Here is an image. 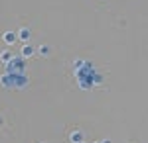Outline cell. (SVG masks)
<instances>
[{"label": "cell", "instance_id": "6da1fadb", "mask_svg": "<svg viewBox=\"0 0 148 143\" xmlns=\"http://www.w3.org/2000/svg\"><path fill=\"white\" fill-rule=\"evenodd\" d=\"M2 39H4L6 43L10 45V43H14V41H16L18 37H16V33H12V32H6V33H4V35H2Z\"/></svg>", "mask_w": 148, "mask_h": 143}, {"label": "cell", "instance_id": "7a4b0ae2", "mask_svg": "<svg viewBox=\"0 0 148 143\" xmlns=\"http://www.w3.org/2000/svg\"><path fill=\"white\" fill-rule=\"evenodd\" d=\"M30 35H32V33H30V30H28V28H22V30L18 32V35H16V37H20V39H24V41H28V39H30Z\"/></svg>", "mask_w": 148, "mask_h": 143}, {"label": "cell", "instance_id": "3957f363", "mask_svg": "<svg viewBox=\"0 0 148 143\" xmlns=\"http://www.w3.org/2000/svg\"><path fill=\"white\" fill-rule=\"evenodd\" d=\"M69 137H71V143H83V133L81 132H73Z\"/></svg>", "mask_w": 148, "mask_h": 143}, {"label": "cell", "instance_id": "277c9868", "mask_svg": "<svg viewBox=\"0 0 148 143\" xmlns=\"http://www.w3.org/2000/svg\"><path fill=\"white\" fill-rule=\"evenodd\" d=\"M22 55L24 57H32L34 55V47H32V45H24L22 47Z\"/></svg>", "mask_w": 148, "mask_h": 143}, {"label": "cell", "instance_id": "5b68a950", "mask_svg": "<svg viewBox=\"0 0 148 143\" xmlns=\"http://www.w3.org/2000/svg\"><path fill=\"white\" fill-rule=\"evenodd\" d=\"M0 57H2V61H4V63H10V61H12V53H10V51H4Z\"/></svg>", "mask_w": 148, "mask_h": 143}, {"label": "cell", "instance_id": "8992f818", "mask_svg": "<svg viewBox=\"0 0 148 143\" xmlns=\"http://www.w3.org/2000/svg\"><path fill=\"white\" fill-rule=\"evenodd\" d=\"M40 53H42L44 57L49 55V47H47V45H42V47H40Z\"/></svg>", "mask_w": 148, "mask_h": 143}, {"label": "cell", "instance_id": "52a82bcc", "mask_svg": "<svg viewBox=\"0 0 148 143\" xmlns=\"http://www.w3.org/2000/svg\"><path fill=\"white\" fill-rule=\"evenodd\" d=\"M0 123H2V118H0Z\"/></svg>", "mask_w": 148, "mask_h": 143}]
</instances>
